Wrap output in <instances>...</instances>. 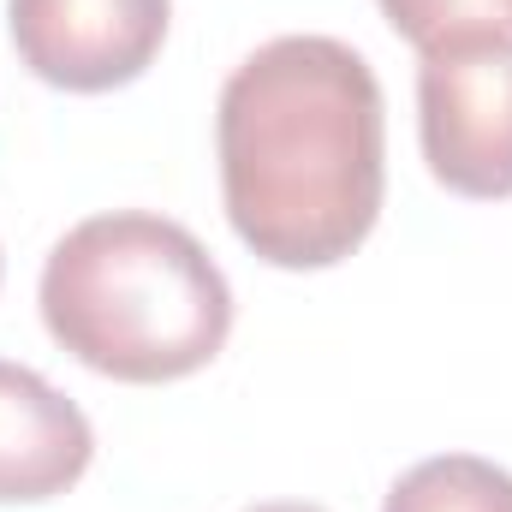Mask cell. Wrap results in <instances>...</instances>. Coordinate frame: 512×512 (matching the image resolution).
<instances>
[{
    "mask_svg": "<svg viewBox=\"0 0 512 512\" xmlns=\"http://www.w3.org/2000/svg\"><path fill=\"white\" fill-rule=\"evenodd\" d=\"M233 233L274 268H334L382 215L387 120L370 60L340 36H274L215 108Z\"/></svg>",
    "mask_w": 512,
    "mask_h": 512,
    "instance_id": "6da1fadb",
    "label": "cell"
},
{
    "mask_svg": "<svg viewBox=\"0 0 512 512\" xmlns=\"http://www.w3.org/2000/svg\"><path fill=\"white\" fill-rule=\"evenodd\" d=\"M6 24L42 84L102 96L155 66L173 0H6Z\"/></svg>",
    "mask_w": 512,
    "mask_h": 512,
    "instance_id": "277c9868",
    "label": "cell"
},
{
    "mask_svg": "<svg viewBox=\"0 0 512 512\" xmlns=\"http://www.w3.org/2000/svg\"><path fill=\"white\" fill-rule=\"evenodd\" d=\"M96 459L90 417L24 364L0 358V507L66 495Z\"/></svg>",
    "mask_w": 512,
    "mask_h": 512,
    "instance_id": "5b68a950",
    "label": "cell"
},
{
    "mask_svg": "<svg viewBox=\"0 0 512 512\" xmlns=\"http://www.w3.org/2000/svg\"><path fill=\"white\" fill-rule=\"evenodd\" d=\"M42 322L96 376L179 382L221 358L233 286L191 227L143 209L78 221L42 262Z\"/></svg>",
    "mask_w": 512,
    "mask_h": 512,
    "instance_id": "7a4b0ae2",
    "label": "cell"
},
{
    "mask_svg": "<svg viewBox=\"0 0 512 512\" xmlns=\"http://www.w3.org/2000/svg\"><path fill=\"white\" fill-rule=\"evenodd\" d=\"M251 512H322V507H304V501H268V507H251Z\"/></svg>",
    "mask_w": 512,
    "mask_h": 512,
    "instance_id": "ba28073f",
    "label": "cell"
},
{
    "mask_svg": "<svg viewBox=\"0 0 512 512\" xmlns=\"http://www.w3.org/2000/svg\"><path fill=\"white\" fill-rule=\"evenodd\" d=\"M417 137L459 197H512V48H447L417 66Z\"/></svg>",
    "mask_w": 512,
    "mask_h": 512,
    "instance_id": "3957f363",
    "label": "cell"
},
{
    "mask_svg": "<svg viewBox=\"0 0 512 512\" xmlns=\"http://www.w3.org/2000/svg\"><path fill=\"white\" fill-rule=\"evenodd\" d=\"M382 512H512V471L477 453H441L411 465Z\"/></svg>",
    "mask_w": 512,
    "mask_h": 512,
    "instance_id": "8992f818",
    "label": "cell"
},
{
    "mask_svg": "<svg viewBox=\"0 0 512 512\" xmlns=\"http://www.w3.org/2000/svg\"><path fill=\"white\" fill-rule=\"evenodd\" d=\"M382 18L417 48V54H447V48H512V0H376Z\"/></svg>",
    "mask_w": 512,
    "mask_h": 512,
    "instance_id": "52a82bcc",
    "label": "cell"
}]
</instances>
